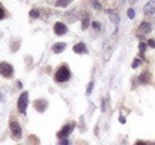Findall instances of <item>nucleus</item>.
I'll use <instances>...</instances> for the list:
<instances>
[{"instance_id": "bb28decb", "label": "nucleus", "mask_w": 155, "mask_h": 145, "mask_svg": "<svg viewBox=\"0 0 155 145\" xmlns=\"http://www.w3.org/2000/svg\"><path fill=\"white\" fill-rule=\"evenodd\" d=\"M59 145H68V141H66V139H62V141L59 142Z\"/></svg>"}, {"instance_id": "b1692460", "label": "nucleus", "mask_w": 155, "mask_h": 145, "mask_svg": "<svg viewBox=\"0 0 155 145\" xmlns=\"http://www.w3.org/2000/svg\"><path fill=\"white\" fill-rule=\"evenodd\" d=\"M92 89H94V82H91V83H89V86H87V89H86V94L89 95V94L92 92Z\"/></svg>"}, {"instance_id": "a211bd4d", "label": "nucleus", "mask_w": 155, "mask_h": 145, "mask_svg": "<svg viewBox=\"0 0 155 145\" xmlns=\"http://www.w3.org/2000/svg\"><path fill=\"white\" fill-rule=\"evenodd\" d=\"M94 8H95L97 11H101V9H103V5H101L100 2H97V0H94Z\"/></svg>"}, {"instance_id": "f03ea898", "label": "nucleus", "mask_w": 155, "mask_h": 145, "mask_svg": "<svg viewBox=\"0 0 155 145\" xmlns=\"http://www.w3.org/2000/svg\"><path fill=\"white\" fill-rule=\"evenodd\" d=\"M27 104H29V92L24 91L20 98H18V103H17V107H18V112L20 113H24L26 109H27Z\"/></svg>"}, {"instance_id": "cd10ccee", "label": "nucleus", "mask_w": 155, "mask_h": 145, "mask_svg": "<svg viewBox=\"0 0 155 145\" xmlns=\"http://www.w3.org/2000/svg\"><path fill=\"white\" fill-rule=\"evenodd\" d=\"M0 101H2V95H0Z\"/></svg>"}, {"instance_id": "f3484780", "label": "nucleus", "mask_w": 155, "mask_h": 145, "mask_svg": "<svg viewBox=\"0 0 155 145\" xmlns=\"http://www.w3.org/2000/svg\"><path fill=\"white\" fill-rule=\"evenodd\" d=\"M146 47H148V44H146V43H140V44H139V48H140V56H143V53H145Z\"/></svg>"}, {"instance_id": "0eeeda50", "label": "nucleus", "mask_w": 155, "mask_h": 145, "mask_svg": "<svg viewBox=\"0 0 155 145\" xmlns=\"http://www.w3.org/2000/svg\"><path fill=\"white\" fill-rule=\"evenodd\" d=\"M53 30H54V33H56V35H65V33L68 32V27H66V24H65V23L57 21V23L54 24Z\"/></svg>"}, {"instance_id": "9d476101", "label": "nucleus", "mask_w": 155, "mask_h": 145, "mask_svg": "<svg viewBox=\"0 0 155 145\" xmlns=\"http://www.w3.org/2000/svg\"><path fill=\"white\" fill-rule=\"evenodd\" d=\"M72 50H74V53H77V54H86V53H87V47H86L84 43H78V44H75Z\"/></svg>"}, {"instance_id": "ddd939ff", "label": "nucleus", "mask_w": 155, "mask_h": 145, "mask_svg": "<svg viewBox=\"0 0 155 145\" xmlns=\"http://www.w3.org/2000/svg\"><path fill=\"white\" fill-rule=\"evenodd\" d=\"M65 48H66V44H65V43H56L51 47V50H53V53H62Z\"/></svg>"}, {"instance_id": "aec40b11", "label": "nucleus", "mask_w": 155, "mask_h": 145, "mask_svg": "<svg viewBox=\"0 0 155 145\" xmlns=\"http://www.w3.org/2000/svg\"><path fill=\"white\" fill-rule=\"evenodd\" d=\"M139 65H140V59H134V62L131 64V68H133V70H136Z\"/></svg>"}, {"instance_id": "1a4fd4ad", "label": "nucleus", "mask_w": 155, "mask_h": 145, "mask_svg": "<svg viewBox=\"0 0 155 145\" xmlns=\"http://www.w3.org/2000/svg\"><path fill=\"white\" fill-rule=\"evenodd\" d=\"M143 12H145V15H152V14H154L155 12V0H149V2L145 5Z\"/></svg>"}, {"instance_id": "6ab92c4d", "label": "nucleus", "mask_w": 155, "mask_h": 145, "mask_svg": "<svg viewBox=\"0 0 155 145\" xmlns=\"http://www.w3.org/2000/svg\"><path fill=\"white\" fill-rule=\"evenodd\" d=\"M5 17H6V9H5V8L0 5V20H3Z\"/></svg>"}, {"instance_id": "39448f33", "label": "nucleus", "mask_w": 155, "mask_h": 145, "mask_svg": "<svg viewBox=\"0 0 155 145\" xmlns=\"http://www.w3.org/2000/svg\"><path fill=\"white\" fill-rule=\"evenodd\" d=\"M74 127H75V123H69V124L63 126V127L57 132V138H59V139H66L68 135L74 130Z\"/></svg>"}, {"instance_id": "f257e3e1", "label": "nucleus", "mask_w": 155, "mask_h": 145, "mask_svg": "<svg viewBox=\"0 0 155 145\" xmlns=\"http://www.w3.org/2000/svg\"><path fill=\"white\" fill-rule=\"evenodd\" d=\"M71 79V70L68 64H60L54 71V82L56 83H66Z\"/></svg>"}, {"instance_id": "c85d7f7f", "label": "nucleus", "mask_w": 155, "mask_h": 145, "mask_svg": "<svg viewBox=\"0 0 155 145\" xmlns=\"http://www.w3.org/2000/svg\"><path fill=\"white\" fill-rule=\"evenodd\" d=\"M122 2H125V0H122Z\"/></svg>"}, {"instance_id": "2eb2a0df", "label": "nucleus", "mask_w": 155, "mask_h": 145, "mask_svg": "<svg viewBox=\"0 0 155 145\" xmlns=\"http://www.w3.org/2000/svg\"><path fill=\"white\" fill-rule=\"evenodd\" d=\"M71 2H72V0H57L54 5H56V8H66Z\"/></svg>"}, {"instance_id": "412c9836", "label": "nucleus", "mask_w": 155, "mask_h": 145, "mask_svg": "<svg viewBox=\"0 0 155 145\" xmlns=\"http://www.w3.org/2000/svg\"><path fill=\"white\" fill-rule=\"evenodd\" d=\"M134 145H152L151 142H148V141H136Z\"/></svg>"}, {"instance_id": "4be33fe9", "label": "nucleus", "mask_w": 155, "mask_h": 145, "mask_svg": "<svg viewBox=\"0 0 155 145\" xmlns=\"http://www.w3.org/2000/svg\"><path fill=\"white\" fill-rule=\"evenodd\" d=\"M146 44H148V47L155 48V40H148V41H146Z\"/></svg>"}, {"instance_id": "423d86ee", "label": "nucleus", "mask_w": 155, "mask_h": 145, "mask_svg": "<svg viewBox=\"0 0 155 145\" xmlns=\"http://www.w3.org/2000/svg\"><path fill=\"white\" fill-rule=\"evenodd\" d=\"M139 83H142V85H148V83H151L152 82V74H151V71H148V70H145L140 76H139Z\"/></svg>"}, {"instance_id": "4468645a", "label": "nucleus", "mask_w": 155, "mask_h": 145, "mask_svg": "<svg viewBox=\"0 0 155 145\" xmlns=\"http://www.w3.org/2000/svg\"><path fill=\"white\" fill-rule=\"evenodd\" d=\"M91 26V20H89V15H83V18H81V29L83 30H86L87 27Z\"/></svg>"}, {"instance_id": "393cba45", "label": "nucleus", "mask_w": 155, "mask_h": 145, "mask_svg": "<svg viewBox=\"0 0 155 145\" xmlns=\"http://www.w3.org/2000/svg\"><path fill=\"white\" fill-rule=\"evenodd\" d=\"M92 24H94V29H95V30H100V29H101V23H98V21H94Z\"/></svg>"}, {"instance_id": "f8f14e48", "label": "nucleus", "mask_w": 155, "mask_h": 145, "mask_svg": "<svg viewBox=\"0 0 155 145\" xmlns=\"http://www.w3.org/2000/svg\"><path fill=\"white\" fill-rule=\"evenodd\" d=\"M151 30H152V26H151V23H146V21H143L140 24V27H139V32L140 33H149Z\"/></svg>"}, {"instance_id": "9b49d317", "label": "nucleus", "mask_w": 155, "mask_h": 145, "mask_svg": "<svg viewBox=\"0 0 155 145\" xmlns=\"http://www.w3.org/2000/svg\"><path fill=\"white\" fill-rule=\"evenodd\" d=\"M108 17H110V20L113 21V24H114V32H116V30H117V26H119V15H117L116 12L110 11V12H108Z\"/></svg>"}, {"instance_id": "5701e85b", "label": "nucleus", "mask_w": 155, "mask_h": 145, "mask_svg": "<svg viewBox=\"0 0 155 145\" xmlns=\"http://www.w3.org/2000/svg\"><path fill=\"white\" fill-rule=\"evenodd\" d=\"M136 17V12H134V9H128V18H134Z\"/></svg>"}, {"instance_id": "7ed1b4c3", "label": "nucleus", "mask_w": 155, "mask_h": 145, "mask_svg": "<svg viewBox=\"0 0 155 145\" xmlns=\"http://www.w3.org/2000/svg\"><path fill=\"white\" fill-rule=\"evenodd\" d=\"M9 129H11V133H12V136H14L15 139H21V127H20V124H18L17 119L11 118V121H9Z\"/></svg>"}, {"instance_id": "20e7f679", "label": "nucleus", "mask_w": 155, "mask_h": 145, "mask_svg": "<svg viewBox=\"0 0 155 145\" xmlns=\"http://www.w3.org/2000/svg\"><path fill=\"white\" fill-rule=\"evenodd\" d=\"M0 74L5 77V79H11L12 74H14V67L8 62H2L0 64Z\"/></svg>"}, {"instance_id": "a878e982", "label": "nucleus", "mask_w": 155, "mask_h": 145, "mask_svg": "<svg viewBox=\"0 0 155 145\" xmlns=\"http://www.w3.org/2000/svg\"><path fill=\"white\" fill-rule=\"evenodd\" d=\"M119 123L125 124V123H127V121H125V116H122V115H120V116H119Z\"/></svg>"}, {"instance_id": "dca6fc26", "label": "nucleus", "mask_w": 155, "mask_h": 145, "mask_svg": "<svg viewBox=\"0 0 155 145\" xmlns=\"http://www.w3.org/2000/svg\"><path fill=\"white\" fill-rule=\"evenodd\" d=\"M39 15H41V11H39V9H32V11H30V17H32V18H36V17H39Z\"/></svg>"}, {"instance_id": "6e6552de", "label": "nucleus", "mask_w": 155, "mask_h": 145, "mask_svg": "<svg viewBox=\"0 0 155 145\" xmlns=\"http://www.w3.org/2000/svg\"><path fill=\"white\" fill-rule=\"evenodd\" d=\"M33 106H35V109L38 110V112H44L45 109H47V106H48V101L47 100H36L35 103H33Z\"/></svg>"}]
</instances>
